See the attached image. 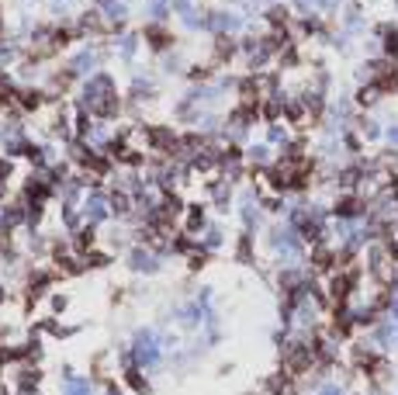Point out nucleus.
<instances>
[{"mask_svg":"<svg viewBox=\"0 0 398 395\" xmlns=\"http://www.w3.org/2000/svg\"><path fill=\"white\" fill-rule=\"evenodd\" d=\"M381 101H384L381 84H360V87H357V94H354V104H357L360 111H371V107H377Z\"/></svg>","mask_w":398,"mask_h":395,"instance_id":"nucleus-1","label":"nucleus"},{"mask_svg":"<svg viewBox=\"0 0 398 395\" xmlns=\"http://www.w3.org/2000/svg\"><path fill=\"white\" fill-rule=\"evenodd\" d=\"M391 312H395V316H398V298H391Z\"/></svg>","mask_w":398,"mask_h":395,"instance_id":"nucleus-3","label":"nucleus"},{"mask_svg":"<svg viewBox=\"0 0 398 395\" xmlns=\"http://www.w3.org/2000/svg\"><path fill=\"white\" fill-rule=\"evenodd\" d=\"M367 25V14H364V4L360 0H350V4L343 8V31H350V35H357L360 28Z\"/></svg>","mask_w":398,"mask_h":395,"instance_id":"nucleus-2","label":"nucleus"}]
</instances>
